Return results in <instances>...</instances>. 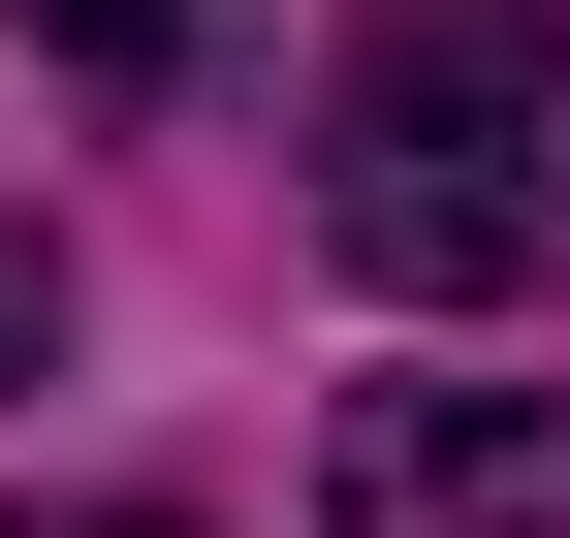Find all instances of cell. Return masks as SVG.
<instances>
[{"label": "cell", "mask_w": 570, "mask_h": 538, "mask_svg": "<svg viewBox=\"0 0 570 538\" xmlns=\"http://www.w3.org/2000/svg\"><path fill=\"white\" fill-rule=\"evenodd\" d=\"M317 538H570V380H348Z\"/></svg>", "instance_id": "2"}, {"label": "cell", "mask_w": 570, "mask_h": 538, "mask_svg": "<svg viewBox=\"0 0 570 538\" xmlns=\"http://www.w3.org/2000/svg\"><path fill=\"white\" fill-rule=\"evenodd\" d=\"M0 32H32V63H96V96H190V63H223V0H0Z\"/></svg>", "instance_id": "3"}, {"label": "cell", "mask_w": 570, "mask_h": 538, "mask_svg": "<svg viewBox=\"0 0 570 538\" xmlns=\"http://www.w3.org/2000/svg\"><path fill=\"white\" fill-rule=\"evenodd\" d=\"M0 538H190V507H0Z\"/></svg>", "instance_id": "5"}, {"label": "cell", "mask_w": 570, "mask_h": 538, "mask_svg": "<svg viewBox=\"0 0 570 538\" xmlns=\"http://www.w3.org/2000/svg\"><path fill=\"white\" fill-rule=\"evenodd\" d=\"M32 349H63V253H32V222H0V380H32Z\"/></svg>", "instance_id": "4"}, {"label": "cell", "mask_w": 570, "mask_h": 538, "mask_svg": "<svg viewBox=\"0 0 570 538\" xmlns=\"http://www.w3.org/2000/svg\"><path fill=\"white\" fill-rule=\"evenodd\" d=\"M317 222L412 317H539L570 286V0H381L317 96Z\"/></svg>", "instance_id": "1"}]
</instances>
